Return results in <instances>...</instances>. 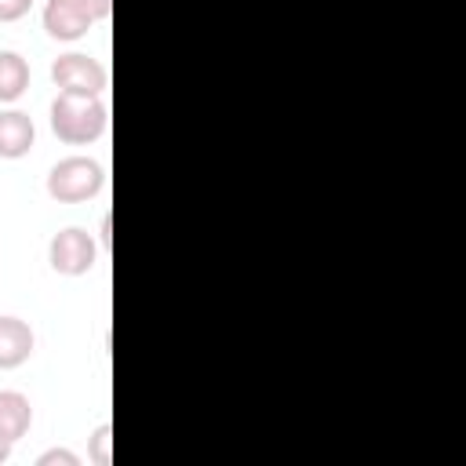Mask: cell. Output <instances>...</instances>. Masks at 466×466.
Returning <instances> with one entry per match:
<instances>
[{"mask_svg": "<svg viewBox=\"0 0 466 466\" xmlns=\"http://www.w3.org/2000/svg\"><path fill=\"white\" fill-rule=\"evenodd\" d=\"M33 0H0V22H18L22 15H29Z\"/></svg>", "mask_w": 466, "mask_h": 466, "instance_id": "cell-12", "label": "cell"}, {"mask_svg": "<svg viewBox=\"0 0 466 466\" xmlns=\"http://www.w3.org/2000/svg\"><path fill=\"white\" fill-rule=\"evenodd\" d=\"M36 466H80V459L73 451H66V448H51V451H44L36 459Z\"/></svg>", "mask_w": 466, "mask_h": 466, "instance_id": "cell-11", "label": "cell"}, {"mask_svg": "<svg viewBox=\"0 0 466 466\" xmlns=\"http://www.w3.org/2000/svg\"><path fill=\"white\" fill-rule=\"evenodd\" d=\"M36 339H33V328L18 317H0V371H11L18 364L29 360Z\"/></svg>", "mask_w": 466, "mask_h": 466, "instance_id": "cell-7", "label": "cell"}, {"mask_svg": "<svg viewBox=\"0 0 466 466\" xmlns=\"http://www.w3.org/2000/svg\"><path fill=\"white\" fill-rule=\"evenodd\" d=\"M29 87V62L18 51H0V102H18Z\"/></svg>", "mask_w": 466, "mask_h": 466, "instance_id": "cell-9", "label": "cell"}, {"mask_svg": "<svg viewBox=\"0 0 466 466\" xmlns=\"http://www.w3.org/2000/svg\"><path fill=\"white\" fill-rule=\"evenodd\" d=\"M29 422H33L29 397L18 393V390H0V437L15 444L29 433Z\"/></svg>", "mask_w": 466, "mask_h": 466, "instance_id": "cell-8", "label": "cell"}, {"mask_svg": "<svg viewBox=\"0 0 466 466\" xmlns=\"http://www.w3.org/2000/svg\"><path fill=\"white\" fill-rule=\"evenodd\" d=\"M95 25V15L84 0H47L44 4V29L55 40H80Z\"/></svg>", "mask_w": 466, "mask_h": 466, "instance_id": "cell-5", "label": "cell"}, {"mask_svg": "<svg viewBox=\"0 0 466 466\" xmlns=\"http://www.w3.org/2000/svg\"><path fill=\"white\" fill-rule=\"evenodd\" d=\"M36 142V127L29 120V113L22 109H4L0 113V157L4 160H18L33 149Z\"/></svg>", "mask_w": 466, "mask_h": 466, "instance_id": "cell-6", "label": "cell"}, {"mask_svg": "<svg viewBox=\"0 0 466 466\" xmlns=\"http://www.w3.org/2000/svg\"><path fill=\"white\" fill-rule=\"evenodd\" d=\"M11 448H15V444H11V441H4V437H0V466H4V462H7V459H11Z\"/></svg>", "mask_w": 466, "mask_h": 466, "instance_id": "cell-14", "label": "cell"}, {"mask_svg": "<svg viewBox=\"0 0 466 466\" xmlns=\"http://www.w3.org/2000/svg\"><path fill=\"white\" fill-rule=\"evenodd\" d=\"M102 186H106V171L91 157H62L47 171V197L58 204L91 200L95 193H102Z\"/></svg>", "mask_w": 466, "mask_h": 466, "instance_id": "cell-2", "label": "cell"}, {"mask_svg": "<svg viewBox=\"0 0 466 466\" xmlns=\"http://www.w3.org/2000/svg\"><path fill=\"white\" fill-rule=\"evenodd\" d=\"M87 4V11L95 15V22L98 18H109V11H113V0H84Z\"/></svg>", "mask_w": 466, "mask_h": 466, "instance_id": "cell-13", "label": "cell"}, {"mask_svg": "<svg viewBox=\"0 0 466 466\" xmlns=\"http://www.w3.org/2000/svg\"><path fill=\"white\" fill-rule=\"evenodd\" d=\"M106 124H109V109L102 98L58 95L51 102V131L58 135V142L87 146L106 131Z\"/></svg>", "mask_w": 466, "mask_h": 466, "instance_id": "cell-1", "label": "cell"}, {"mask_svg": "<svg viewBox=\"0 0 466 466\" xmlns=\"http://www.w3.org/2000/svg\"><path fill=\"white\" fill-rule=\"evenodd\" d=\"M47 262H51V269L62 273V277H84V273L95 269V262H98V244L91 240L87 229L66 226V229H58V233L51 237V244H47Z\"/></svg>", "mask_w": 466, "mask_h": 466, "instance_id": "cell-4", "label": "cell"}, {"mask_svg": "<svg viewBox=\"0 0 466 466\" xmlns=\"http://www.w3.org/2000/svg\"><path fill=\"white\" fill-rule=\"evenodd\" d=\"M109 444H113V426H109V422H102V426L91 433V444H87V455H91V462H95V466H109V462H113Z\"/></svg>", "mask_w": 466, "mask_h": 466, "instance_id": "cell-10", "label": "cell"}, {"mask_svg": "<svg viewBox=\"0 0 466 466\" xmlns=\"http://www.w3.org/2000/svg\"><path fill=\"white\" fill-rule=\"evenodd\" d=\"M106 66L91 55L80 51H66L51 62V84L58 87V95H84V98H102L106 91Z\"/></svg>", "mask_w": 466, "mask_h": 466, "instance_id": "cell-3", "label": "cell"}]
</instances>
